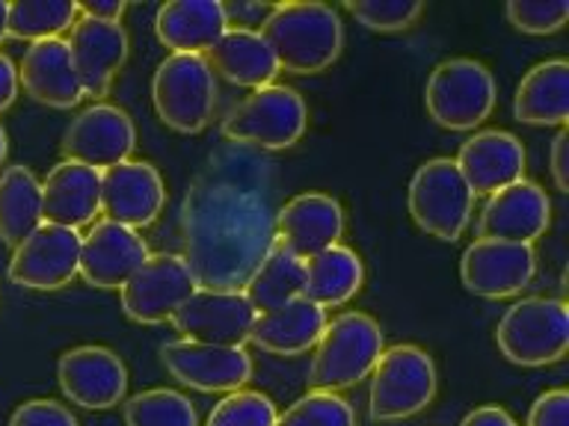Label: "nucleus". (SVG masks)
I'll return each mask as SVG.
<instances>
[{
  "instance_id": "nucleus-1",
  "label": "nucleus",
  "mask_w": 569,
  "mask_h": 426,
  "mask_svg": "<svg viewBox=\"0 0 569 426\" xmlns=\"http://www.w3.org/2000/svg\"><path fill=\"white\" fill-rule=\"evenodd\" d=\"M276 163L226 142L204 160L181 202L184 264L196 287L243 291L276 246Z\"/></svg>"
},
{
  "instance_id": "nucleus-2",
  "label": "nucleus",
  "mask_w": 569,
  "mask_h": 426,
  "mask_svg": "<svg viewBox=\"0 0 569 426\" xmlns=\"http://www.w3.org/2000/svg\"><path fill=\"white\" fill-rule=\"evenodd\" d=\"M258 33L273 51L279 71L291 74L327 71L345 48V27L336 9L309 0L276 3Z\"/></svg>"
},
{
  "instance_id": "nucleus-3",
  "label": "nucleus",
  "mask_w": 569,
  "mask_h": 426,
  "mask_svg": "<svg viewBox=\"0 0 569 426\" xmlns=\"http://www.w3.org/2000/svg\"><path fill=\"white\" fill-rule=\"evenodd\" d=\"M386 349L380 323L362 311H345L327 323L315 344L309 382L315 390H345L368 379L373 364Z\"/></svg>"
},
{
  "instance_id": "nucleus-4",
  "label": "nucleus",
  "mask_w": 569,
  "mask_h": 426,
  "mask_svg": "<svg viewBox=\"0 0 569 426\" xmlns=\"http://www.w3.org/2000/svg\"><path fill=\"white\" fill-rule=\"evenodd\" d=\"M439 388L433 355L416 344H398L382 349L371 371V394L368 412L377 424L407 420L425 412Z\"/></svg>"
},
{
  "instance_id": "nucleus-5",
  "label": "nucleus",
  "mask_w": 569,
  "mask_h": 426,
  "mask_svg": "<svg viewBox=\"0 0 569 426\" xmlns=\"http://www.w3.org/2000/svg\"><path fill=\"white\" fill-rule=\"evenodd\" d=\"M309 124V106L291 87L256 89L226 119L222 136L252 151H284L297 145Z\"/></svg>"
},
{
  "instance_id": "nucleus-6",
  "label": "nucleus",
  "mask_w": 569,
  "mask_h": 426,
  "mask_svg": "<svg viewBox=\"0 0 569 426\" xmlns=\"http://www.w3.org/2000/svg\"><path fill=\"white\" fill-rule=\"evenodd\" d=\"M496 344L510 364L546 367L569 349V308L563 300L528 296L513 302L496 326Z\"/></svg>"
},
{
  "instance_id": "nucleus-7",
  "label": "nucleus",
  "mask_w": 569,
  "mask_h": 426,
  "mask_svg": "<svg viewBox=\"0 0 569 426\" xmlns=\"http://www.w3.org/2000/svg\"><path fill=\"white\" fill-rule=\"evenodd\" d=\"M151 101L160 122L176 133L204 131L217 106V78L208 57L169 53L151 78Z\"/></svg>"
},
{
  "instance_id": "nucleus-8",
  "label": "nucleus",
  "mask_w": 569,
  "mask_h": 426,
  "mask_svg": "<svg viewBox=\"0 0 569 426\" xmlns=\"http://www.w3.org/2000/svg\"><path fill=\"white\" fill-rule=\"evenodd\" d=\"M496 78L478 60L457 57L439 62L425 87V106L445 131H475L496 106Z\"/></svg>"
},
{
  "instance_id": "nucleus-9",
  "label": "nucleus",
  "mask_w": 569,
  "mask_h": 426,
  "mask_svg": "<svg viewBox=\"0 0 569 426\" xmlns=\"http://www.w3.org/2000/svg\"><path fill=\"white\" fill-rule=\"evenodd\" d=\"M475 211V193L451 158H433L409 181V213L425 234L445 243L462 237Z\"/></svg>"
},
{
  "instance_id": "nucleus-10",
  "label": "nucleus",
  "mask_w": 569,
  "mask_h": 426,
  "mask_svg": "<svg viewBox=\"0 0 569 426\" xmlns=\"http://www.w3.org/2000/svg\"><path fill=\"white\" fill-rule=\"evenodd\" d=\"M80 240V231L42 222L30 237L12 248L9 282L30 291H60L78 275Z\"/></svg>"
},
{
  "instance_id": "nucleus-11",
  "label": "nucleus",
  "mask_w": 569,
  "mask_h": 426,
  "mask_svg": "<svg viewBox=\"0 0 569 426\" xmlns=\"http://www.w3.org/2000/svg\"><path fill=\"white\" fill-rule=\"evenodd\" d=\"M256 317V308L249 305L243 291L196 287L169 320L184 335V341H193V344L243 346L249 344Z\"/></svg>"
},
{
  "instance_id": "nucleus-12",
  "label": "nucleus",
  "mask_w": 569,
  "mask_h": 426,
  "mask_svg": "<svg viewBox=\"0 0 569 426\" xmlns=\"http://www.w3.org/2000/svg\"><path fill=\"white\" fill-rule=\"evenodd\" d=\"M160 362L172 379L199 394H231L252 379V358L243 346H211L172 341L160 349Z\"/></svg>"
},
{
  "instance_id": "nucleus-13",
  "label": "nucleus",
  "mask_w": 569,
  "mask_h": 426,
  "mask_svg": "<svg viewBox=\"0 0 569 426\" xmlns=\"http://www.w3.org/2000/svg\"><path fill=\"white\" fill-rule=\"evenodd\" d=\"M137 149V128L131 115L113 104H92L71 119L62 133V154L66 160L92 166L96 172L131 160Z\"/></svg>"
},
{
  "instance_id": "nucleus-14",
  "label": "nucleus",
  "mask_w": 569,
  "mask_h": 426,
  "mask_svg": "<svg viewBox=\"0 0 569 426\" xmlns=\"http://www.w3.org/2000/svg\"><path fill=\"white\" fill-rule=\"evenodd\" d=\"M196 291V282L181 255H149L146 264L124 282L122 311L124 317L140 326L167 323L181 302Z\"/></svg>"
},
{
  "instance_id": "nucleus-15",
  "label": "nucleus",
  "mask_w": 569,
  "mask_h": 426,
  "mask_svg": "<svg viewBox=\"0 0 569 426\" xmlns=\"http://www.w3.org/2000/svg\"><path fill=\"white\" fill-rule=\"evenodd\" d=\"M537 275V252L522 243L475 240L460 257V278L466 291L483 300H507L522 293Z\"/></svg>"
},
{
  "instance_id": "nucleus-16",
  "label": "nucleus",
  "mask_w": 569,
  "mask_h": 426,
  "mask_svg": "<svg viewBox=\"0 0 569 426\" xmlns=\"http://www.w3.org/2000/svg\"><path fill=\"white\" fill-rule=\"evenodd\" d=\"M57 379L62 394L80 408L104 412L124 403L128 394V367L107 346H74L60 355Z\"/></svg>"
},
{
  "instance_id": "nucleus-17",
  "label": "nucleus",
  "mask_w": 569,
  "mask_h": 426,
  "mask_svg": "<svg viewBox=\"0 0 569 426\" xmlns=\"http://www.w3.org/2000/svg\"><path fill=\"white\" fill-rule=\"evenodd\" d=\"M167 204L163 178L146 160H124L101 172V213L124 229H149Z\"/></svg>"
},
{
  "instance_id": "nucleus-18",
  "label": "nucleus",
  "mask_w": 569,
  "mask_h": 426,
  "mask_svg": "<svg viewBox=\"0 0 569 426\" xmlns=\"http://www.w3.org/2000/svg\"><path fill=\"white\" fill-rule=\"evenodd\" d=\"M149 246L140 237V231L124 229L110 220L92 222V229L80 240L78 275L92 287L101 291H122L149 257Z\"/></svg>"
},
{
  "instance_id": "nucleus-19",
  "label": "nucleus",
  "mask_w": 569,
  "mask_h": 426,
  "mask_svg": "<svg viewBox=\"0 0 569 426\" xmlns=\"http://www.w3.org/2000/svg\"><path fill=\"white\" fill-rule=\"evenodd\" d=\"M551 225V202L546 190L533 181H516V184L498 190L487 199L478 220L480 240H501V243H522L533 246V240L542 237Z\"/></svg>"
},
{
  "instance_id": "nucleus-20",
  "label": "nucleus",
  "mask_w": 569,
  "mask_h": 426,
  "mask_svg": "<svg viewBox=\"0 0 569 426\" xmlns=\"http://www.w3.org/2000/svg\"><path fill=\"white\" fill-rule=\"evenodd\" d=\"M78 71L83 98H101L113 83V78L122 71L128 60V30L122 21H96V18L78 16L71 24V36L66 39Z\"/></svg>"
},
{
  "instance_id": "nucleus-21",
  "label": "nucleus",
  "mask_w": 569,
  "mask_h": 426,
  "mask_svg": "<svg viewBox=\"0 0 569 426\" xmlns=\"http://www.w3.org/2000/svg\"><path fill=\"white\" fill-rule=\"evenodd\" d=\"M345 234V211L327 193H300L276 213V243L297 257H311L338 246Z\"/></svg>"
},
{
  "instance_id": "nucleus-22",
  "label": "nucleus",
  "mask_w": 569,
  "mask_h": 426,
  "mask_svg": "<svg viewBox=\"0 0 569 426\" xmlns=\"http://www.w3.org/2000/svg\"><path fill=\"white\" fill-rule=\"evenodd\" d=\"M453 163L475 195H492L525 178L522 142L507 131H478L462 142Z\"/></svg>"
},
{
  "instance_id": "nucleus-23",
  "label": "nucleus",
  "mask_w": 569,
  "mask_h": 426,
  "mask_svg": "<svg viewBox=\"0 0 569 426\" xmlns=\"http://www.w3.org/2000/svg\"><path fill=\"white\" fill-rule=\"evenodd\" d=\"M18 87H24L33 101L53 110L78 106L83 101V89L66 39H44L30 44L18 65Z\"/></svg>"
},
{
  "instance_id": "nucleus-24",
  "label": "nucleus",
  "mask_w": 569,
  "mask_h": 426,
  "mask_svg": "<svg viewBox=\"0 0 569 426\" xmlns=\"http://www.w3.org/2000/svg\"><path fill=\"white\" fill-rule=\"evenodd\" d=\"M101 211V172L60 160L42 181V220L62 229H83Z\"/></svg>"
},
{
  "instance_id": "nucleus-25",
  "label": "nucleus",
  "mask_w": 569,
  "mask_h": 426,
  "mask_svg": "<svg viewBox=\"0 0 569 426\" xmlns=\"http://www.w3.org/2000/svg\"><path fill=\"white\" fill-rule=\"evenodd\" d=\"M229 30L220 0H169L154 16V33L172 53L204 57Z\"/></svg>"
},
{
  "instance_id": "nucleus-26",
  "label": "nucleus",
  "mask_w": 569,
  "mask_h": 426,
  "mask_svg": "<svg viewBox=\"0 0 569 426\" xmlns=\"http://www.w3.org/2000/svg\"><path fill=\"white\" fill-rule=\"evenodd\" d=\"M327 323V311L300 296L282 308L258 314L249 341L270 355H302L315 349Z\"/></svg>"
},
{
  "instance_id": "nucleus-27",
  "label": "nucleus",
  "mask_w": 569,
  "mask_h": 426,
  "mask_svg": "<svg viewBox=\"0 0 569 426\" xmlns=\"http://www.w3.org/2000/svg\"><path fill=\"white\" fill-rule=\"evenodd\" d=\"M513 115L525 124L563 128L569 119V62L546 60L533 65L516 87Z\"/></svg>"
},
{
  "instance_id": "nucleus-28",
  "label": "nucleus",
  "mask_w": 569,
  "mask_h": 426,
  "mask_svg": "<svg viewBox=\"0 0 569 426\" xmlns=\"http://www.w3.org/2000/svg\"><path fill=\"white\" fill-rule=\"evenodd\" d=\"M211 69L234 87L264 89L279 74V62L258 30L229 27L220 42L208 51Z\"/></svg>"
},
{
  "instance_id": "nucleus-29",
  "label": "nucleus",
  "mask_w": 569,
  "mask_h": 426,
  "mask_svg": "<svg viewBox=\"0 0 569 426\" xmlns=\"http://www.w3.org/2000/svg\"><path fill=\"white\" fill-rule=\"evenodd\" d=\"M306 264V284H302V296L320 308H338L362 291L365 284V266L362 257L356 255L353 248L347 246H329L318 255L302 261Z\"/></svg>"
},
{
  "instance_id": "nucleus-30",
  "label": "nucleus",
  "mask_w": 569,
  "mask_h": 426,
  "mask_svg": "<svg viewBox=\"0 0 569 426\" xmlns=\"http://www.w3.org/2000/svg\"><path fill=\"white\" fill-rule=\"evenodd\" d=\"M42 181L33 169L7 166L0 172V240L16 248L42 225Z\"/></svg>"
},
{
  "instance_id": "nucleus-31",
  "label": "nucleus",
  "mask_w": 569,
  "mask_h": 426,
  "mask_svg": "<svg viewBox=\"0 0 569 426\" xmlns=\"http://www.w3.org/2000/svg\"><path fill=\"white\" fill-rule=\"evenodd\" d=\"M302 284H306L302 257L276 243L270 255L256 266V273L249 275V282L243 284V296L256 308V314H267V311H276L288 302L300 300Z\"/></svg>"
},
{
  "instance_id": "nucleus-32",
  "label": "nucleus",
  "mask_w": 569,
  "mask_h": 426,
  "mask_svg": "<svg viewBox=\"0 0 569 426\" xmlns=\"http://www.w3.org/2000/svg\"><path fill=\"white\" fill-rule=\"evenodd\" d=\"M78 21L74 0H16L7 12V39L21 42H44L60 39Z\"/></svg>"
},
{
  "instance_id": "nucleus-33",
  "label": "nucleus",
  "mask_w": 569,
  "mask_h": 426,
  "mask_svg": "<svg viewBox=\"0 0 569 426\" xmlns=\"http://www.w3.org/2000/svg\"><path fill=\"white\" fill-rule=\"evenodd\" d=\"M124 426H199V415L181 390L151 388L124 399Z\"/></svg>"
},
{
  "instance_id": "nucleus-34",
  "label": "nucleus",
  "mask_w": 569,
  "mask_h": 426,
  "mask_svg": "<svg viewBox=\"0 0 569 426\" xmlns=\"http://www.w3.org/2000/svg\"><path fill=\"white\" fill-rule=\"evenodd\" d=\"M276 426H356V412L332 390H311L284 408Z\"/></svg>"
},
{
  "instance_id": "nucleus-35",
  "label": "nucleus",
  "mask_w": 569,
  "mask_h": 426,
  "mask_svg": "<svg viewBox=\"0 0 569 426\" xmlns=\"http://www.w3.org/2000/svg\"><path fill=\"white\" fill-rule=\"evenodd\" d=\"M276 403L261 390H231L211 408L204 426H276Z\"/></svg>"
},
{
  "instance_id": "nucleus-36",
  "label": "nucleus",
  "mask_w": 569,
  "mask_h": 426,
  "mask_svg": "<svg viewBox=\"0 0 569 426\" xmlns=\"http://www.w3.org/2000/svg\"><path fill=\"white\" fill-rule=\"evenodd\" d=\"M345 9L373 33H400L421 18L425 3H418V0H347Z\"/></svg>"
},
{
  "instance_id": "nucleus-37",
  "label": "nucleus",
  "mask_w": 569,
  "mask_h": 426,
  "mask_svg": "<svg viewBox=\"0 0 569 426\" xmlns=\"http://www.w3.org/2000/svg\"><path fill=\"white\" fill-rule=\"evenodd\" d=\"M507 21L528 36H551L569 21L567 0H510L505 7Z\"/></svg>"
},
{
  "instance_id": "nucleus-38",
  "label": "nucleus",
  "mask_w": 569,
  "mask_h": 426,
  "mask_svg": "<svg viewBox=\"0 0 569 426\" xmlns=\"http://www.w3.org/2000/svg\"><path fill=\"white\" fill-rule=\"evenodd\" d=\"M7 426H80L78 417L71 415L57 399H27L12 412Z\"/></svg>"
},
{
  "instance_id": "nucleus-39",
  "label": "nucleus",
  "mask_w": 569,
  "mask_h": 426,
  "mask_svg": "<svg viewBox=\"0 0 569 426\" xmlns=\"http://www.w3.org/2000/svg\"><path fill=\"white\" fill-rule=\"evenodd\" d=\"M528 426H569V394L563 388L546 390L533 399Z\"/></svg>"
},
{
  "instance_id": "nucleus-40",
  "label": "nucleus",
  "mask_w": 569,
  "mask_h": 426,
  "mask_svg": "<svg viewBox=\"0 0 569 426\" xmlns=\"http://www.w3.org/2000/svg\"><path fill=\"white\" fill-rule=\"evenodd\" d=\"M551 181L560 193H569V131L560 128L555 142H551Z\"/></svg>"
},
{
  "instance_id": "nucleus-41",
  "label": "nucleus",
  "mask_w": 569,
  "mask_h": 426,
  "mask_svg": "<svg viewBox=\"0 0 569 426\" xmlns=\"http://www.w3.org/2000/svg\"><path fill=\"white\" fill-rule=\"evenodd\" d=\"M270 3H222V12H226V21H238L243 24L240 30H256V24H264L267 16H270Z\"/></svg>"
},
{
  "instance_id": "nucleus-42",
  "label": "nucleus",
  "mask_w": 569,
  "mask_h": 426,
  "mask_svg": "<svg viewBox=\"0 0 569 426\" xmlns=\"http://www.w3.org/2000/svg\"><path fill=\"white\" fill-rule=\"evenodd\" d=\"M78 16L96 21H122L124 0H83L78 3Z\"/></svg>"
},
{
  "instance_id": "nucleus-43",
  "label": "nucleus",
  "mask_w": 569,
  "mask_h": 426,
  "mask_svg": "<svg viewBox=\"0 0 569 426\" xmlns=\"http://www.w3.org/2000/svg\"><path fill=\"white\" fill-rule=\"evenodd\" d=\"M18 98V69L7 53H0V113H7Z\"/></svg>"
},
{
  "instance_id": "nucleus-44",
  "label": "nucleus",
  "mask_w": 569,
  "mask_h": 426,
  "mask_svg": "<svg viewBox=\"0 0 569 426\" xmlns=\"http://www.w3.org/2000/svg\"><path fill=\"white\" fill-rule=\"evenodd\" d=\"M460 426H519V424H516L513 417L507 415L505 408L480 406V408H475V412H469V415L462 417Z\"/></svg>"
},
{
  "instance_id": "nucleus-45",
  "label": "nucleus",
  "mask_w": 569,
  "mask_h": 426,
  "mask_svg": "<svg viewBox=\"0 0 569 426\" xmlns=\"http://www.w3.org/2000/svg\"><path fill=\"white\" fill-rule=\"evenodd\" d=\"M7 12H9V3L7 0H0V42L7 39Z\"/></svg>"
},
{
  "instance_id": "nucleus-46",
  "label": "nucleus",
  "mask_w": 569,
  "mask_h": 426,
  "mask_svg": "<svg viewBox=\"0 0 569 426\" xmlns=\"http://www.w3.org/2000/svg\"><path fill=\"white\" fill-rule=\"evenodd\" d=\"M7 151H9V140H7V131L0 128V163L7 160Z\"/></svg>"
}]
</instances>
